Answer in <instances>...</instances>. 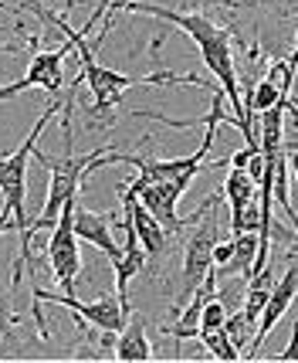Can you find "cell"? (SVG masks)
<instances>
[{"label": "cell", "mask_w": 298, "mask_h": 363, "mask_svg": "<svg viewBox=\"0 0 298 363\" xmlns=\"http://www.w3.org/2000/svg\"><path fill=\"white\" fill-rule=\"evenodd\" d=\"M197 343H204V350L214 357V360H224V363L241 360V353H237V347L227 340L224 326H217V330H200L197 333Z\"/></svg>", "instance_id": "14"}, {"label": "cell", "mask_w": 298, "mask_h": 363, "mask_svg": "<svg viewBox=\"0 0 298 363\" xmlns=\"http://www.w3.org/2000/svg\"><path fill=\"white\" fill-rule=\"evenodd\" d=\"M220 204V190L210 194L204 204L197 207L193 214L187 218V228L180 231L176 238H183V258H180V272L166 289L170 296V313H180L187 299L193 296V289L204 282V275L210 272V255H214V245L220 241V228H217V218H214V207Z\"/></svg>", "instance_id": "4"}, {"label": "cell", "mask_w": 298, "mask_h": 363, "mask_svg": "<svg viewBox=\"0 0 298 363\" xmlns=\"http://www.w3.org/2000/svg\"><path fill=\"white\" fill-rule=\"evenodd\" d=\"M119 194H122V211L129 214L132 231H136L142 252H146V272L159 269L163 255L170 252V235H166V231L156 224V218H153V214H149V211L136 201V190L129 187V184H119Z\"/></svg>", "instance_id": "8"}, {"label": "cell", "mask_w": 298, "mask_h": 363, "mask_svg": "<svg viewBox=\"0 0 298 363\" xmlns=\"http://www.w3.org/2000/svg\"><path fill=\"white\" fill-rule=\"evenodd\" d=\"M295 285H298V269H295V255L288 258V265H285L282 279L271 285V292H268L265 299V309H261V316H258V326H254V336L251 343L244 347L241 353V360H254L258 353H261V343L268 340V333L278 326V319L292 309V302H295Z\"/></svg>", "instance_id": "7"}, {"label": "cell", "mask_w": 298, "mask_h": 363, "mask_svg": "<svg viewBox=\"0 0 298 363\" xmlns=\"http://www.w3.org/2000/svg\"><path fill=\"white\" fill-rule=\"evenodd\" d=\"M258 194V184H254L244 167H231L227 170V180H224V197L231 204V235H241L244 231V207Z\"/></svg>", "instance_id": "12"}, {"label": "cell", "mask_w": 298, "mask_h": 363, "mask_svg": "<svg viewBox=\"0 0 298 363\" xmlns=\"http://www.w3.org/2000/svg\"><path fill=\"white\" fill-rule=\"evenodd\" d=\"M58 112H62V95H51V102L38 116V123L24 136V143L17 150H11V153H0V235H4L7 224H14L17 238H21V255L14 258L11 279H7L11 289L21 285L28 269H31L34 282H38V265L41 262H38V248H34V235H31V214H28V163H31V153L38 146V140H41L45 126Z\"/></svg>", "instance_id": "2"}, {"label": "cell", "mask_w": 298, "mask_h": 363, "mask_svg": "<svg viewBox=\"0 0 298 363\" xmlns=\"http://www.w3.org/2000/svg\"><path fill=\"white\" fill-rule=\"evenodd\" d=\"M112 357L122 363H146L156 357V353H153V343H149V319L142 316L139 309H129L126 326L115 336Z\"/></svg>", "instance_id": "10"}, {"label": "cell", "mask_w": 298, "mask_h": 363, "mask_svg": "<svg viewBox=\"0 0 298 363\" xmlns=\"http://www.w3.org/2000/svg\"><path fill=\"white\" fill-rule=\"evenodd\" d=\"M163 7L193 11V14L217 21L220 28H227L237 51L258 45L271 58L268 51L271 31H275L278 55L295 51V0H166Z\"/></svg>", "instance_id": "1"}, {"label": "cell", "mask_w": 298, "mask_h": 363, "mask_svg": "<svg viewBox=\"0 0 298 363\" xmlns=\"http://www.w3.org/2000/svg\"><path fill=\"white\" fill-rule=\"evenodd\" d=\"M278 360H282V363H295L298 360V326H292L288 347H285V353H278Z\"/></svg>", "instance_id": "16"}, {"label": "cell", "mask_w": 298, "mask_h": 363, "mask_svg": "<svg viewBox=\"0 0 298 363\" xmlns=\"http://www.w3.org/2000/svg\"><path fill=\"white\" fill-rule=\"evenodd\" d=\"M119 228L126 231V245H122V255H119V262H115V292L126 296L129 282L139 279L142 272H146V252H142V245H139V238H136V231H132V221H129L126 211H122Z\"/></svg>", "instance_id": "11"}, {"label": "cell", "mask_w": 298, "mask_h": 363, "mask_svg": "<svg viewBox=\"0 0 298 363\" xmlns=\"http://www.w3.org/2000/svg\"><path fill=\"white\" fill-rule=\"evenodd\" d=\"M75 197L71 194L62 204L58 218L51 224V241H47V262H51V275L62 289V296H79V279H81V255H79V238L71 228V214H75Z\"/></svg>", "instance_id": "6"}, {"label": "cell", "mask_w": 298, "mask_h": 363, "mask_svg": "<svg viewBox=\"0 0 298 363\" xmlns=\"http://www.w3.org/2000/svg\"><path fill=\"white\" fill-rule=\"evenodd\" d=\"M112 218H119V214H115V211H112V214L88 211V207L75 197V214H71L75 238H81L85 245H95V248H98V252L115 265V262H119V255H122V245H115V238H112V224H115Z\"/></svg>", "instance_id": "9"}, {"label": "cell", "mask_w": 298, "mask_h": 363, "mask_svg": "<svg viewBox=\"0 0 298 363\" xmlns=\"http://www.w3.org/2000/svg\"><path fill=\"white\" fill-rule=\"evenodd\" d=\"M21 11H31V14L45 24L47 34L58 31L62 34V41L71 45V51L79 55V62H81L79 82H85L88 92H92V109H88L92 112V119H88V126L112 129L115 126V109L122 106V95H126L132 85H139V75H122V72H112V68H105V65H98L92 45H88V34H81L79 28H68V21H64L58 11L45 7L41 0H24Z\"/></svg>", "instance_id": "3"}, {"label": "cell", "mask_w": 298, "mask_h": 363, "mask_svg": "<svg viewBox=\"0 0 298 363\" xmlns=\"http://www.w3.org/2000/svg\"><path fill=\"white\" fill-rule=\"evenodd\" d=\"M17 51H28V45H0V55H17Z\"/></svg>", "instance_id": "17"}, {"label": "cell", "mask_w": 298, "mask_h": 363, "mask_svg": "<svg viewBox=\"0 0 298 363\" xmlns=\"http://www.w3.org/2000/svg\"><path fill=\"white\" fill-rule=\"evenodd\" d=\"M45 302H55V306H64L71 309L79 319H88L95 330H109V333H119L126 326V316H129V299L119 296V292H105L92 302H81L79 296H62V292H51L45 285L34 282V299H31V319H34V330L41 340H51V330H47V316H45Z\"/></svg>", "instance_id": "5"}, {"label": "cell", "mask_w": 298, "mask_h": 363, "mask_svg": "<svg viewBox=\"0 0 298 363\" xmlns=\"http://www.w3.org/2000/svg\"><path fill=\"white\" fill-rule=\"evenodd\" d=\"M224 319H227V306H224V296H210L204 302V309H200V316H197V333L200 330H217L224 326Z\"/></svg>", "instance_id": "15"}, {"label": "cell", "mask_w": 298, "mask_h": 363, "mask_svg": "<svg viewBox=\"0 0 298 363\" xmlns=\"http://www.w3.org/2000/svg\"><path fill=\"white\" fill-rule=\"evenodd\" d=\"M234 248H231V258L224 265H214L217 275H241V279H251V265L254 255H258V235L254 231H241V235H231Z\"/></svg>", "instance_id": "13"}]
</instances>
